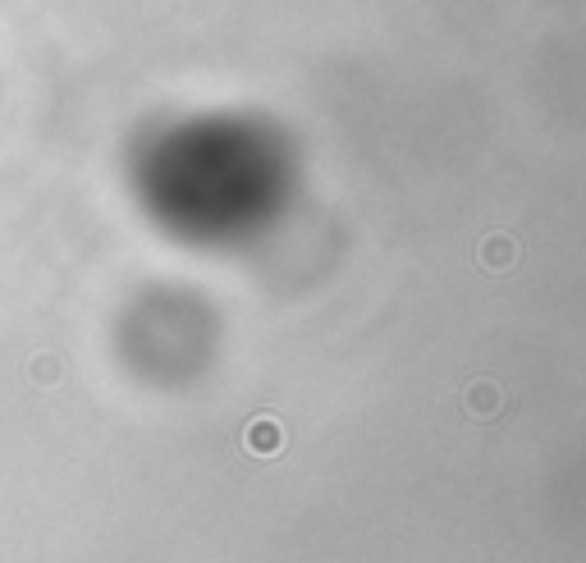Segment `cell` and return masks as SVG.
Wrapping results in <instances>:
<instances>
[{
  "mask_svg": "<svg viewBox=\"0 0 586 563\" xmlns=\"http://www.w3.org/2000/svg\"><path fill=\"white\" fill-rule=\"evenodd\" d=\"M463 403H467V412L472 417H495V412L504 408V394H500V385L495 380H477V385H467V394H463Z\"/></svg>",
  "mask_w": 586,
  "mask_h": 563,
  "instance_id": "obj_2",
  "label": "cell"
},
{
  "mask_svg": "<svg viewBox=\"0 0 586 563\" xmlns=\"http://www.w3.org/2000/svg\"><path fill=\"white\" fill-rule=\"evenodd\" d=\"M477 261H481V271H490V275L513 271V266H518V239H509V234H490V239H481Z\"/></svg>",
  "mask_w": 586,
  "mask_h": 563,
  "instance_id": "obj_1",
  "label": "cell"
},
{
  "mask_svg": "<svg viewBox=\"0 0 586 563\" xmlns=\"http://www.w3.org/2000/svg\"><path fill=\"white\" fill-rule=\"evenodd\" d=\"M248 449L252 454H280V426L275 422H252L248 426Z\"/></svg>",
  "mask_w": 586,
  "mask_h": 563,
  "instance_id": "obj_3",
  "label": "cell"
}]
</instances>
